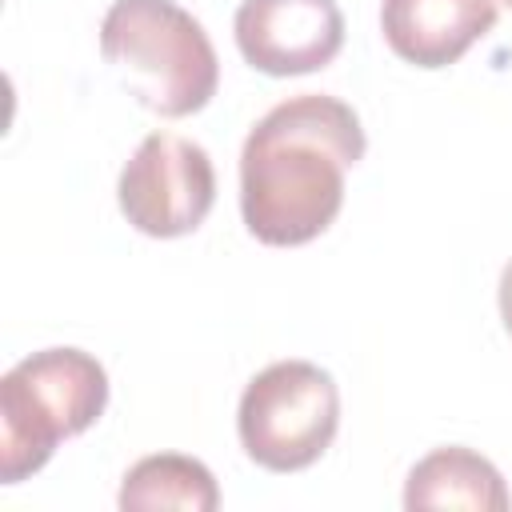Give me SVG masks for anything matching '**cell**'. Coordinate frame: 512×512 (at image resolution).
I'll list each match as a JSON object with an SVG mask.
<instances>
[{
  "mask_svg": "<svg viewBox=\"0 0 512 512\" xmlns=\"http://www.w3.org/2000/svg\"><path fill=\"white\" fill-rule=\"evenodd\" d=\"M220 504V488L212 472L176 452L144 456L128 468L120 484V508L124 512H152V508H184V512H212Z\"/></svg>",
  "mask_w": 512,
  "mask_h": 512,
  "instance_id": "obj_9",
  "label": "cell"
},
{
  "mask_svg": "<svg viewBox=\"0 0 512 512\" xmlns=\"http://www.w3.org/2000/svg\"><path fill=\"white\" fill-rule=\"evenodd\" d=\"M108 404V376L80 348H44L24 356L0 380V480L16 484L40 472L56 444L96 424Z\"/></svg>",
  "mask_w": 512,
  "mask_h": 512,
  "instance_id": "obj_3",
  "label": "cell"
},
{
  "mask_svg": "<svg viewBox=\"0 0 512 512\" xmlns=\"http://www.w3.org/2000/svg\"><path fill=\"white\" fill-rule=\"evenodd\" d=\"M236 48L268 76H304L336 60L344 16L336 0H244L236 8Z\"/></svg>",
  "mask_w": 512,
  "mask_h": 512,
  "instance_id": "obj_6",
  "label": "cell"
},
{
  "mask_svg": "<svg viewBox=\"0 0 512 512\" xmlns=\"http://www.w3.org/2000/svg\"><path fill=\"white\" fill-rule=\"evenodd\" d=\"M380 28L400 60L448 68L496 28V0H384Z\"/></svg>",
  "mask_w": 512,
  "mask_h": 512,
  "instance_id": "obj_7",
  "label": "cell"
},
{
  "mask_svg": "<svg viewBox=\"0 0 512 512\" xmlns=\"http://www.w3.org/2000/svg\"><path fill=\"white\" fill-rule=\"evenodd\" d=\"M504 4H508V8H512V0H504Z\"/></svg>",
  "mask_w": 512,
  "mask_h": 512,
  "instance_id": "obj_11",
  "label": "cell"
},
{
  "mask_svg": "<svg viewBox=\"0 0 512 512\" xmlns=\"http://www.w3.org/2000/svg\"><path fill=\"white\" fill-rule=\"evenodd\" d=\"M244 452L268 472L316 464L340 428L336 380L308 360H276L256 372L236 412Z\"/></svg>",
  "mask_w": 512,
  "mask_h": 512,
  "instance_id": "obj_4",
  "label": "cell"
},
{
  "mask_svg": "<svg viewBox=\"0 0 512 512\" xmlns=\"http://www.w3.org/2000/svg\"><path fill=\"white\" fill-rule=\"evenodd\" d=\"M508 488L496 464H488L480 452L448 444L428 452L404 484V508L424 512V508H468V512H504Z\"/></svg>",
  "mask_w": 512,
  "mask_h": 512,
  "instance_id": "obj_8",
  "label": "cell"
},
{
  "mask_svg": "<svg viewBox=\"0 0 512 512\" xmlns=\"http://www.w3.org/2000/svg\"><path fill=\"white\" fill-rule=\"evenodd\" d=\"M500 320H504V328L512 332V260H508L504 272H500Z\"/></svg>",
  "mask_w": 512,
  "mask_h": 512,
  "instance_id": "obj_10",
  "label": "cell"
},
{
  "mask_svg": "<svg viewBox=\"0 0 512 512\" xmlns=\"http://www.w3.org/2000/svg\"><path fill=\"white\" fill-rule=\"evenodd\" d=\"M116 200L124 220L156 240L188 236L204 224L216 200V168L196 140L152 132L120 172Z\"/></svg>",
  "mask_w": 512,
  "mask_h": 512,
  "instance_id": "obj_5",
  "label": "cell"
},
{
  "mask_svg": "<svg viewBox=\"0 0 512 512\" xmlns=\"http://www.w3.org/2000/svg\"><path fill=\"white\" fill-rule=\"evenodd\" d=\"M364 156L360 116L324 92H304L256 120L240 152V212L272 248L316 240L344 204V176Z\"/></svg>",
  "mask_w": 512,
  "mask_h": 512,
  "instance_id": "obj_1",
  "label": "cell"
},
{
  "mask_svg": "<svg viewBox=\"0 0 512 512\" xmlns=\"http://www.w3.org/2000/svg\"><path fill=\"white\" fill-rule=\"evenodd\" d=\"M100 52L156 116H192L216 96V48L172 0H116L100 20Z\"/></svg>",
  "mask_w": 512,
  "mask_h": 512,
  "instance_id": "obj_2",
  "label": "cell"
}]
</instances>
